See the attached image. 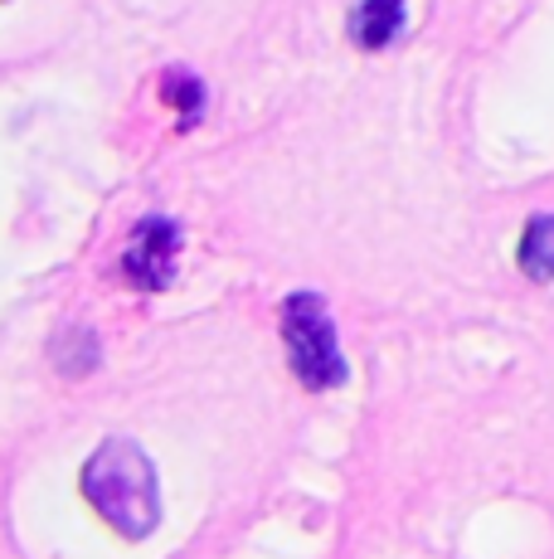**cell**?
<instances>
[{"label": "cell", "instance_id": "obj_1", "mask_svg": "<svg viewBox=\"0 0 554 559\" xmlns=\"http://www.w3.org/2000/svg\"><path fill=\"white\" fill-rule=\"evenodd\" d=\"M83 501L122 540H146L161 525V477H156V462L132 438H108L83 462Z\"/></svg>", "mask_w": 554, "mask_h": 559}, {"label": "cell", "instance_id": "obj_2", "mask_svg": "<svg viewBox=\"0 0 554 559\" xmlns=\"http://www.w3.org/2000/svg\"><path fill=\"white\" fill-rule=\"evenodd\" d=\"M282 341L287 365L306 390H336L346 380V356H340V336L332 326V311L316 293H297L282 302Z\"/></svg>", "mask_w": 554, "mask_h": 559}, {"label": "cell", "instance_id": "obj_3", "mask_svg": "<svg viewBox=\"0 0 554 559\" xmlns=\"http://www.w3.org/2000/svg\"><path fill=\"white\" fill-rule=\"evenodd\" d=\"M180 258V224L176 219H142L122 253V273L136 293H161L176 277Z\"/></svg>", "mask_w": 554, "mask_h": 559}, {"label": "cell", "instance_id": "obj_4", "mask_svg": "<svg viewBox=\"0 0 554 559\" xmlns=\"http://www.w3.org/2000/svg\"><path fill=\"white\" fill-rule=\"evenodd\" d=\"M404 20H409V0H360L346 20L350 45L356 49H385L404 35Z\"/></svg>", "mask_w": 554, "mask_h": 559}, {"label": "cell", "instance_id": "obj_5", "mask_svg": "<svg viewBox=\"0 0 554 559\" xmlns=\"http://www.w3.org/2000/svg\"><path fill=\"white\" fill-rule=\"evenodd\" d=\"M516 258H520V267H526V277L550 283L554 277V214H535V219L526 224Z\"/></svg>", "mask_w": 554, "mask_h": 559}, {"label": "cell", "instance_id": "obj_6", "mask_svg": "<svg viewBox=\"0 0 554 559\" xmlns=\"http://www.w3.org/2000/svg\"><path fill=\"white\" fill-rule=\"evenodd\" d=\"M98 336H93L88 326H69V331H59V341H55V365L69 380H83V374H93L98 370Z\"/></svg>", "mask_w": 554, "mask_h": 559}, {"label": "cell", "instance_id": "obj_7", "mask_svg": "<svg viewBox=\"0 0 554 559\" xmlns=\"http://www.w3.org/2000/svg\"><path fill=\"white\" fill-rule=\"evenodd\" d=\"M161 98L176 107V112L185 117V122H195L200 107H205V83H200L190 69H166V79H161Z\"/></svg>", "mask_w": 554, "mask_h": 559}]
</instances>
